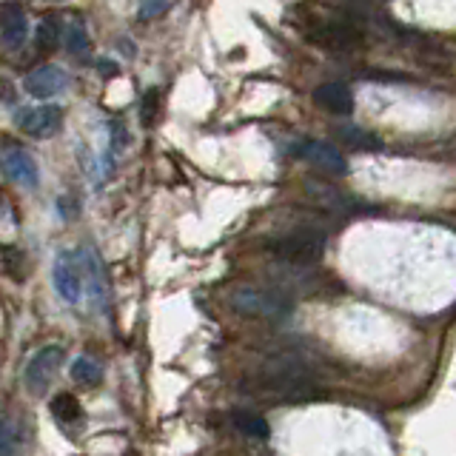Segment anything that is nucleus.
<instances>
[{"label":"nucleus","instance_id":"obj_1","mask_svg":"<svg viewBox=\"0 0 456 456\" xmlns=\"http://www.w3.org/2000/svg\"><path fill=\"white\" fill-rule=\"evenodd\" d=\"M242 391L268 405H308L322 399V388L311 377L277 374V370H263L260 377L246 379Z\"/></svg>","mask_w":456,"mask_h":456},{"label":"nucleus","instance_id":"obj_2","mask_svg":"<svg viewBox=\"0 0 456 456\" xmlns=\"http://www.w3.org/2000/svg\"><path fill=\"white\" fill-rule=\"evenodd\" d=\"M268 251L291 265H311L325 256V234L317 228H297L268 242Z\"/></svg>","mask_w":456,"mask_h":456},{"label":"nucleus","instance_id":"obj_3","mask_svg":"<svg viewBox=\"0 0 456 456\" xmlns=\"http://www.w3.org/2000/svg\"><path fill=\"white\" fill-rule=\"evenodd\" d=\"M232 308L242 314V317H254V320H282L291 314V299H285L282 294L274 291L242 285V289L232 294Z\"/></svg>","mask_w":456,"mask_h":456},{"label":"nucleus","instance_id":"obj_4","mask_svg":"<svg viewBox=\"0 0 456 456\" xmlns=\"http://www.w3.org/2000/svg\"><path fill=\"white\" fill-rule=\"evenodd\" d=\"M66 360V351L61 346H46V348H40L32 360H28L26 365V374H23V382H26V388L28 394H35V396H43L49 391V385L54 382L57 377V370H61Z\"/></svg>","mask_w":456,"mask_h":456},{"label":"nucleus","instance_id":"obj_5","mask_svg":"<svg viewBox=\"0 0 456 456\" xmlns=\"http://www.w3.org/2000/svg\"><path fill=\"white\" fill-rule=\"evenodd\" d=\"M52 280L54 289L66 299L69 305H77L83 297V271H80V256L71 251H61L52 268Z\"/></svg>","mask_w":456,"mask_h":456},{"label":"nucleus","instance_id":"obj_6","mask_svg":"<svg viewBox=\"0 0 456 456\" xmlns=\"http://www.w3.org/2000/svg\"><path fill=\"white\" fill-rule=\"evenodd\" d=\"M18 128L28 137H52L61 132L63 126V109L54 106V103H46V106H37V109H23L18 111V118H14Z\"/></svg>","mask_w":456,"mask_h":456},{"label":"nucleus","instance_id":"obj_7","mask_svg":"<svg viewBox=\"0 0 456 456\" xmlns=\"http://www.w3.org/2000/svg\"><path fill=\"white\" fill-rule=\"evenodd\" d=\"M0 171H4L12 183L23 185V189H35L40 183V171H37L35 157L20 146L0 149Z\"/></svg>","mask_w":456,"mask_h":456},{"label":"nucleus","instance_id":"obj_8","mask_svg":"<svg viewBox=\"0 0 456 456\" xmlns=\"http://www.w3.org/2000/svg\"><path fill=\"white\" fill-rule=\"evenodd\" d=\"M294 154H299L303 160L314 163L317 168L328 171V175H348V163L342 151L331 142H322V140H299L294 146Z\"/></svg>","mask_w":456,"mask_h":456},{"label":"nucleus","instance_id":"obj_9","mask_svg":"<svg viewBox=\"0 0 456 456\" xmlns=\"http://www.w3.org/2000/svg\"><path fill=\"white\" fill-rule=\"evenodd\" d=\"M69 83V75L61 69V66H37L35 71H28L26 80H23V89L26 94L32 97H40V100H49L54 94H61Z\"/></svg>","mask_w":456,"mask_h":456},{"label":"nucleus","instance_id":"obj_10","mask_svg":"<svg viewBox=\"0 0 456 456\" xmlns=\"http://www.w3.org/2000/svg\"><path fill=\"white\" fill-rule=\"evenodd\" d=\"M308 35H311V40L322 43V46H328V49H348V46H356V43L362 40L354 26L342 23V20H322V23L314 26Z\"/></svg>","mask_w":456,"mask_h":456},{"label":"nucleus","instance_id":"obj_11","mask_svg":"<svg viewBox=\"0 0 456 456\" xmlns=\"http://www.w3.org/2000/svg\"><path fill=\"white\" fill-rule=\"evenodd\" d=\"M28 35V18L18 4L0 6V43L9 49H20Z\"/></svg>","mask_w":456,"mask_h":456},{"label":"nucleus","instance_id":"obj_12","mask_svg":"<svg viewBox=\"0 0 456 456\" xmlns=\"http://www.w3.org/2000/svg\"><path fill=\"white\" fill-rule=\"evenodd\" d=\"M314 103L325 111L342 114V118H346V114L354 111V94L348 86H342V83H322L314 89Z\"/></svg>","mask_w":456,"mask_h":456},{"label":"nucleus","instance_id":"obj_13","mask_svg":"<svg viewBox=\"0 0 456 456\" xmlns=\"http://www.w3.org/2000/svg\"><path fill=\"white\" fill-rule=\"evenodd\" d=\"M23 425L18 417L0 419V456H20L23 453Z\"/></svg>","mask_w":456,"mask_h":456},{"label":"nucleus","instance_id":"obj_14","mask_svg":"<svg viewBox=\"0 0 456 456\" xmlns=\"http://www.w3.org/2000/svg\"><path fill=\"white\" fill-rule=\"evenodd\" d=\"M66 49H69V54L80 57V61H86V57H89V52H92L89 32H86V26H83L80 18H71L66 23Z\"/></svg>","mask_w":456,"mask_h":456},{"label":"nucleus","instance_id":"obj_15","mask_svg":"<svg viewBox=\"0 0 456 456\" xmlns=\"http://www.w3.org/2000/svg\"><path fill=\"white\" fill-rule=\"evenodd\" d=\"M308 194L311 197H317L322 206H328V208H339V211H348L351 208V203L354 200L348 197V194H342V191H337L334 185H322V183H308Z\"/></svg>","mask_w":456,"mask_h":456},{"label":"nucleus","instance_id":"obj_16","mask_svg":"<svg viewBox=\"0 0 456 456\" xmlns=\"http://www.w3.org/2000/svg\"><path fill=\"white\" fill-rule=\"evenodd\" d=\"M52 413H54V419L63 422V425H71V422L83 419V408L77 403V396H71V394H57L52 399Z\"/></svg>","mask_w":456,"mask_h":456},{"label":"nucleus","instance_id":"obj_17","mask_svg":"<svg viewBox=\"0 0 456 456\" xmlns=\"http://www.w3.org/2000/svg\"><path fill=\"white\" fill-rule=\"evenodd\" d=\"M232 422L240 428L242 434H248V436H256V439L268 436V422L263 417H256V413H251V411H234Z\"/></svg>","mask_w":456,"mask_h":456},{"label":"nucleus","instance_id":"obj_18","mask_svg":"<svg viewBox=\"0 0 456 456\" xmlns=\"http://www.w3.org/2000/svg\"><path fill=\"white\" fill-rule=\"evenodd\" d=\"M71 377L83 385H94V382H100V377H103V365L92 360V356H77V360L71 362Z\"/></svg>","mask_w":456,"mask_h":456},{"label":"nucleus","instance_id":"obj_19","mask_svg":"<svg viewBox=\"0 0 456 456\" xmlns=\"http://www.w3.org/2000/svg\"><path fill=\"white\" fill-rule=\"evenodd\" d=\"M57 43H61V23L57 18H43L37 26V46L43 52H52L57 49Z\"/></svg>","mask_w":456,"mask_h":456},{"label":"nucleus","instance_id":"obj_20","mask_svg":"<svg viewBox=\"0 0 456 456\" xmlns=\"http://www.w3.org/2000/svg\"><path fill=\"white\" fill-rule=\"evenodd\" d=\"M337 137L351 142V146H360V149H379V140L374 134L362 132V128H356V126H339Z\"/></svg>","mask_w":456,"mask_h":456},{"label":"nucleus","instance_id":"obj_21","mask_svg":"<svg viewBox=\"0 0 456 456\" xmlns=\"http://www.w3.org/2000/svg\"><path fill=\"white\" fill-rule=\"evenodd\" d=\"M157 114H160V92L149 89L146 97H142V103H140V120H142V126H154Z\"/></svg>","mask_w":456,"mask_h":456},{"label":"nucleus","instance_id":"obj_22","mask_svg":"<svg viewBox=\"0 0 456 456\" xmlns=\"http://www.w3.org/2000/svg\"><path fill=\"white\" fill-rule=\"evenodd\" d=\"M168 12V0H137V18L140 20H154Z\"/></svg>","mask_w":456,"mask_h":456},{"label":"nucleus","instance_id":"obj_23","mask_svg":"<svg viewBox=\"0 0 456 456\" xmlns=\"http://www.w3.org/2000/svg\"><path fill=\"white\" fill-rule=\"evenodd\" d=\"M4 265H6V271H9V274H12L14 280H23V274L18 271V265H26V256H23L20 248H14V246L4 248Z\"/></svg>","mask_w":456,"mask_h":456},{"label":"nucleus","instance_id":"obj_24","mask_svg":"<svg viewBox=\"0 0 456 456\" xmlns=\"http://www.w3.org/2000/svg\"><path fill=\"white\" fill-rule=\"evenodd\" d=\"M97 66H100V69H103V71H106V77H111V75H114V71H118V66H111L109 61H97Z\"/></svg>","mask_w":456,"mask_h":456}]
</instances>
